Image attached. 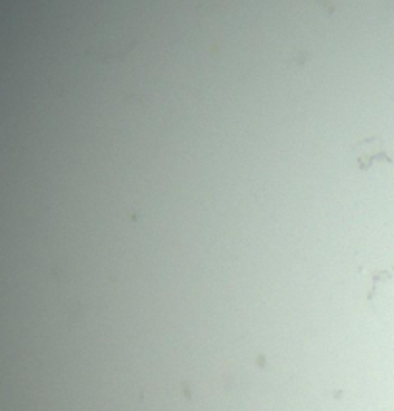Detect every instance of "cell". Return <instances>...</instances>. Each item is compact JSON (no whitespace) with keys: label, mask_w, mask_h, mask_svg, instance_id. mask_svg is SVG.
<instances>
[{"label":"cell","mask_w":394,"mask_h":411,"mask_svg":"<svg viewBox=\"0 0 394 411\" xmlns=\"http://www.w3.org/2000/svg\"><path fill=\"white\" fill-rule=\"evenodd\" d=\"M352 154H354L356 162H358V167L362 171L370 170L375 162L391 163V156L386 154L385 142L379 137H370V139L360 140L352 148Z\"/></svg>","instance_id":"1"}]
</instances>
